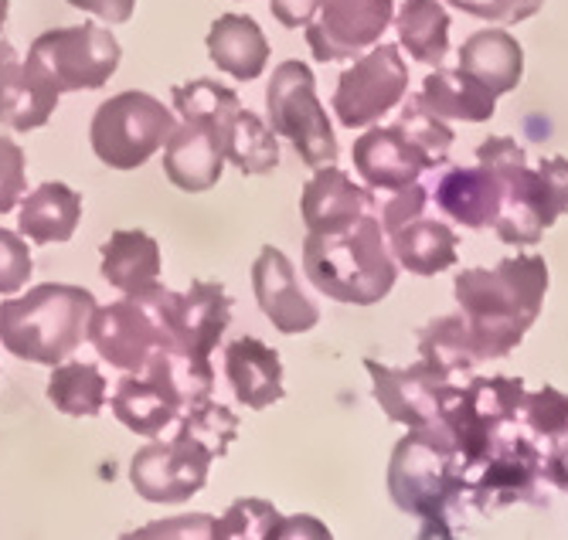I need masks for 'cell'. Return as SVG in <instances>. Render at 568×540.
<instances>
[{"instance_id": "cell-1", "label": "cell", "mask_w": 568, "mask_h": 540, "mask_svg": "<svg viewBox=\"0 0 568 540\" xmlns=\"http://www.w3.org/2000/svg\"><path fill=\"white\" fill-rule=\"evenodd\" d=\"M477 360L504 357L525 340L548 293V262L541 255L504 258L490 268H467L453 283Z\"/></svg>"}, {"instance_id": "cell-2", "label": "cell", "mask_w": 568, "mask_h": 540, "mask_svg": "<svg viewBox=\"0 0 568 540\" xmlns=\"http://www.w3.org/2000/svg\"><path fill=\"white\" fill-rule=\"evenodd\" d=\"M477 160L504 191L494 222L497 238L518 248L538 245L545 228L568 211V156H548L531 171L525 150L510 136H490L477 146Z\"/></svg>"}, {"instance_id": "cell-3", "label": "cell", "mask_w": 568, "mask_h": 540, "mask_svg": "<svg viewBox=\"0 0 568 540\" xmlns=\"http://www.w3.org/2000/svg\"><path fill=\"white\" fill-rule=\"evenodd\" d=\"M303 273L317 293L347 303V306H375L382 303L395 279L398 262L382 242L378 211L365 214L357 225L337 235L310 232L303 242Z\"/></svg>"}, {"instance_id": "cell-4", "label": "cell", "mask_w": 568, "mask_h": 540, "mask_svg": "<svg viewBox=\"0 0 568 540\" xmlns=\"http://www.w3.org/2000/svg\"><path fill=\"white\" fill-rule=\"evenodd\" d=\"M174 113L181 126L164 143V174L187 194H204L222 181L225 171V126L242 110L239 92L212 79L174 85Z\"/></svg>"}, {"instance_id": "cell-5", "label": "cell", "mask_w": 568, "mask_h": 540, "mask_svg": "<svg viewBox=\"0 0 568 540\" xmlns=\"http://www.w3.org/2000/svg\"><path fill=\"white\" fill-rule=\"evenodd\" d=\"M388 493L398 510L423 520V537H449V507L463 497V472L443 421L408 428L392 452Z\"/></svg>"}, {"instance_id": "cell-6", "label": "cell", "mask_w": 568, "mask_h": 540, "mask_svg": "<svg viewBox=\"0 0 568 540\" xmlns=\"http://www.w3.org/2000/svg\"><path fill=\"white\" fill-rule=\"evenodd\" d=\"M92 309L95 296L89 289L41 283L28 296L0 303V344L21 360L55 367L85 340Z\"/></svg>"}, {"instance_id": "cell-7", "label": "cell", "mask_w": 568, "mask_h": 540, "mask_svg": "<svg viewBox=\"0 0 568 540\" xmlns=\"http://www.w3.org/2000/svg\"><path fill=\"white\" fill-rule=\"evenodd\" d=\"M174 299L178 293L161 283L143 293H133L120 303L95 306L89 316V340L102 360L136 374L153 350H178L174 340Z\"/></svg>"}, {"instance_id": "cell-8", "label": "cell", "mask_w": 568, "mask_h": 540, "mask_svg": "<svg viewBox=\"0 0 568 540\" xmlns=\"http://www.w3.org/2000/svg\"><path fill=\"white\" fill-rule=\"evenodd\" d=\"M174 126V113L161 99L130 89L99 105L89 126V140L106 167L136 171L153 153L164 150Z\"/></svg>"}, {"instance_id": "cell-9", "label": "cell", "mask_w": 568, "mask_h": 540, "mask_svg": "<svg viewBox=\"0 0 568 540\" xmlns=\"http://www.w3.org/2000/svg\"><path fill=\"white\" fill-rule=\"evenodd\" d=\"M270 126L276 136L290 140L306 167L337 164V140L327 110L317 99V79L303 62H283L266 89Z\"/></svg>"}, {"instance_id": "cell-10", "label": "cell", "mask_w": 568, "mask_h": 540, "mask_svg": "<svg viewBox=\"0 0 568 540\" xmlns=\"http://www.w3.org/2000/svg\"><path fill=\"white\" fill-rule=\"evenodd\" d=\"M123 48L110 28L79 24L59 28L34 38L28 62L55 85L59 92L102 89L120 69Z\"/></svg>"}, {"instance_id": "cell-11", "label": "cell", "mask_w": 568, "mask_h": 540, "mask_svg": "<svg viewBox=\"0 0 568 540\" xmlns=\"http://www.w3.org/2000/svg\"><path fill=\"white\" fill-rule=\"evenodd\" d=\"M541 479V452L518 428V418L500 428L490 452L463 479V497L480 513L500 510L510 503H541L538 493Z\"/></svg>"}, {"instance_id": "cell-12", "label": "cell", "mask_w": 568, "mask_h": 540, "mask_svg": "<svg viewBox=\"0 0 568 540\" xmlns=\"http://www.w3.org/2000/svg\"><path fill=\"white\" fill-rule=\"evenodd\" d=\"M408 92V65L398 55L395 44H378L368 55H357V62L341 75L334 92V113L341 126L361 130L375 123L382 113H392Z\"/></svg>"}, {"instance_id": "cell-13", "label": "cell", "mask_w": 568, "mask_h": 540, "mask_svg": "<svg viewBox=\"0 0 568 540\" xmlns=\"http://www.w3.org/2000/svg\"><path fill=\"white\" fill-rule=\"evenodd\" d=\"M212 452L174 436L171 442H150L130 462V482L146 503H184L204 490Z\"/></svg>"}, {"instance_id": "cell-14", "label": "cell", "mask_w": 568, "mask_h": 540, "mask_svg": "<svg viewBox=\"0 0 568 540\" xmlns=\"http://www.w3.org/2000/svg\"><path fill=\"white\" fill-rule=\"evenodd\" d=\"M372 381H375V398L382 411L408 428H426L436 425L446 411V405L459 395L463 385L443 377L433 364L419 360L408 370L385 367L378 360H365Z\"/></svg>"}, {"instance_id": "cell-15", "label": "cell", "mask_w": 568, "mask_h": 540, "mask_svg": "<svg viewBox=\"0 0 568 540\" xmlns=\"http://www.w3.org/2000/svg\"><path fill=\"white\" fill-rule=\"evenodd\" d=\"M392 18V0H324L314 21L306 24V44L321 62L357 59L365 48L382 41Z\"/></svg>"}, {"instance_id": "cell-16", "label": "cell", "mask_w": 568, "mask_h": 540, "mask_svg": "<svg viewBox=\"0 0 568 540\" xmlns=\"http://www.w3.org/2000/svg\"><path fill=\"white\" fill-rule=\"evenodd\" d=\"M110 408L130 431H136V436L143 439L161 436L164 425H171L174 415L184 411V398L174 385L168 354L153 350L143 370L126 374L110 398Z\"/></svg>"}, {"instance_id": "cell-17", "label": "cell", "mask_w": 568, "mask_h": 540, "mask_svg": "<svg viewBox=\"0 0 568 540\" xmlns=\"http://www.w3.org/2000/svg\"><path fill=\"white\" fill-rule=\"evenodd\" d=\"M252 289H255V303H260L266 319L286 337L306 334L321 323V309L300 289L293 262L273 245H266L252 265Z\"/></svg>"}, {"instance_id": "cell-18", "label": "cell", "mask_w": 568, "mask_h": 540, "mask_svg": "<svg viewBox=\"0 0 568 540\" xmlns=\"http://www.w3.org/2000/svg\"><path fill=\"white\" fill-rule=\"evenodd\" d=\"M372 211H378L375 194L368 187H357L337 164L317 167V174L303 184L300 214L306 232L337 235L357 225Z\"/></svg>"}, {"instance_id": "cell-19", "label": "cell", "mask_w": 568, "mask_h": 540, "mask_svg": "<svg viewBox=\"0 0 568 540\" xmlns=\"http://www.w3.org/2000/svg\"><path fill=\"white\" fill-rule=\"evenodd\" d=\"M59 89L51 85L11 41H0V123L28 133L51 120L59 105Z\"/></svg>"}, {"instance_id": "cell-20", "label": "cell", "mask_w": 568, "mask_h": 540, "mask_svg": "<svg viewBox=\"0 0 568 540\" xmlns=\"http://www.w3.org/2000/svg\"><path fill=\"white\" fill-rule=\"evenodd\" d=\"M351 160L361 181L372 191H398L405 184H416L426 171H433L429 160L402 136L395 123L368 130L361 140H354Z\"/></svg>"}, {"instance_id": "cell-21", "label": "cell", "mask_w": 568, "mask_h": 540, "mask_svg": "<svg viewBox=\"0 0 568 540\" xmlns=\"http://www.w3.org/2000/svg\"><path fill=\"white\" fill-rule=\"evenodd\" d=\"M232 319V299L222 283H191L187 293L174 299V340L178 350L197 360H212L222 334Z\"/></svg>"}, {"instance_id": "cell-22", "label": "cell", "mask_w": 568, "mask_h": 540, "mask_svg": "<svg viewBox=\"0 0 568 540\" xmlns=\"http://www.w3.org/2000/svg\"><path fill=\"white\" fill-rule=\"evenodd\" d=\"M225 377H229L239 405H245L252 411H263L286 395L280 354L255 337H242V340L229 344Z\"/></svg>"}, {"instance_id": "cell-23", "label": "cell", "mask_w": 568, "mask_h": 540, "mask_svg": "<svg viewBox=\"0 0 568 540\" xmlns=\"http://www.w3.org/2000/svg\"><path fill=\"white\" fill-rule=\"evenodd\" d=\"M443 214L467 228H490L500 214V181L487 167H456L446 171L433 191Z\"/></svg>"}, {"instance_id": "cell-24", "label": "cell", "mask_w": 568, "mask_h": 540, "mask_svg": "<svg viewBox=\"0 0 568 540\" xmlns=\"http://www.w3.org/2000/svg\"><path fill=\"white\" fill-rule=\"evenodd\" d=\"M209 55L235 82H252L270 65V41L255 18L222 14L209 31Z\"/></svg>"}, {"instance_id": "cell-25", "label": "cell", "mask_w": 568, "mask_h": 540, "mask_svg": "<svg viewBox=\"0 0 568 540\" xmlns=\"http://www.w3.org/2000/svg\"><path fill=\"white\" fill-rule=\"evenodd\" d=\"M459 69L480 79L494 95H504L521 85L525 48L507 31H477L459 48Z\"/></svg>"}, {"instance_id": "cell-26", "label": "cell", "mask_w": 568, "mask_h": 540, "mask_svg": "<svg viewBox=\"0 0 568 540\" xmlns=\"http://www.w3.org/2000/svg\"><path fill=\"white\" fill-rule=\"evenodd\" d=\"M79 218H82V197L62 181H48L38 191L24 194L18 232L34 245L69 242L79 228Z\"/></svg>"}, {"instance_id": "cell-27", "label": "cell", "mask_w": 568, "mask_h": 540, "mask_svg": "<svg viewBox=\"0 0 568 540\" xmlns=\"http://www.w3.org/2000/svg\"><path fill=\"white\" fill-rule=\"evenodd\" d=\"M102 252V279L133 296L161 283V245L146 232H113Z\"/></svg>"}, {"instance_id": "cell-28", "label": "cell", "mask_w": 568, "mask_h": 540, "mask_svg": "<svg viewBox=\"0 0 568 540\" xmlns=\"http://www.w3.org/2000/svg\"><path fill=\"white\" fill-rule=\"evenodd\" d=\"M423 102L439 120H467L487 123L497 110V95L463 69H439L423 82Z\"/></svg>"}, {"instance_id": "cell-29", "label": "cell", "mask_w": 568, "mask_h": 540, "mask_svg": "<svg viewBox=\"0 0 568 540\" xmlns=\"http://www.w3.org/2000/svg\"><path fill=\"white\" fill-rule=\"evenodd\" d=\"M388 238H392L395 262L402 268H408L412 276H436V273H443V268L456 265L459 238L446 222H436V218L419 214L416 222L395 228Z\"/></svg>"}, {"instance_id": "cell-30", "label": "cell", "mask_w": 568, "mask_h": 540, "mask_svg": "<svg viewBox=\"0 0 568 540\" xmlns=\"http://www.w3.org/2000/svg\"><path fill=\"white\" fill-rule=\"evenodd\" d=\"M212 537L219 540H235V537H252V540H266V537H331L314 517H290L283 520L273 503L266 500H235L225 517L212 520Z\"/></svg>"}, {"instance_id": "cell-31", "label": "cell", "mask_w": 568, "mask_h": 540, "mask_svg": "<svg viewBox=\"0 0 568 540\" xmlns=\"http://www.w3.org/2000/svg\"><path fill=\"white\" fill-rule=\"evenodd\" d=\"M402 48L416 62L439 65L449 51V14L439 0H405L395 14Z\"/></svg>"}, {"instance_id": "cell-32", "label": "cell", "mask_w": 568, "mask_h": 540, "mask_svg": "<svg viewBox=\"0 0 568 540\" xmlns=\"http://www.w3.org/2000/svg\"><path fill=\"white\" fill-rule=\"evenodd\" d=\"M225 160L245 177L273 174L280 167V143L273 126L248 110H235L225 126Z\"/></svg>"}, {"instance_id": "cell-33", "label": "cell", "mask_w": 568, "mask_h": 540, "mask_svg": "<svg viewBox=\"0 0 568 540\" xmlns=\"http://www.w3.org/2000/svg\"><path fill=\"white\" fill-rule=\"evenodd\" d=\"M419 354L443 377H449V381L467 385V377H470V370L477 364V354H474V344H470L467 319H463V313L459 316L433 319L429 327L423 330V337H419Z\"/></svg>"}, {"instance_id": "cell-34", "label": "cell", "mask_w": 568, "mask_h": 540, "mask_svg": "<svg viewBox=\"0 0 568 540\" xmlns=\"http://www.w3.org/2000/svg\"><path fill=\"white\" fill-rule=\"evenodd\" d=\"M48 401L72 418H92L106 405V377L92 364H55L48 377Z\"/></svg>"}, {"instance_id": "cell-35", "label": "cell", "mask_w": 568, "mask_h": 540, "mask_svg": "<svg viewBox=\"0 0 568 540\" xmlns=\"http://www.w3.org/2000/svg\"><path fill=\"white\" fill-rule=\"evenodd\" d=\"M395 126L402 130V136L412 146H416L429 160L433 171L446 164V156H449V146L456 140V133L429 110V105L423 102V95H408V102H405V110L398 113V123Z\"/></svg>"}, {"instance_id": "cell-36", "label": "cell", "mask_w": 568, "mask_h": 540, "mask_svg": "<svg viewBox=\"0 0 568 540\" xmlns=\"http://www.w3.org/2000/svg\"><path fill=\"white\" fill-rule=\"evenodd\" d=\"M178 436L197 442L201 449H209L212 459H222L229 452L232 439L239 436V418L225 405L204 398V401L184 408V421L178 428Z\"/></svg>"}, {"instance_id": "cell-37", "label": "cell", "mask_w": 568, "mask_h": 540, "mask_svg": "<svg viewBox=\"0 0 568 540\" xmlns=\"http://www.w3.org/2000/svg\"><path fill=\"white\" fill-rule=\"evenodd\" d=\"M521 415L528 418V425L538 431V436H545L551 442L568 436V398L551 385H545L541 391H528Z\"/></svg>"}, {"instance_id": "cell-38", "label": "cell", "mask_w": 568, "mask_h": 540, "mask_svg": "<svg viewBox=\"0 0 568 540\" xmlns=\"http://www.w3.org/2000/svg\"><path fill=\"white\" fill-rule=\"evenodd\" d=\"M31 276V248L21 232L0 228V296H14Z\"/></svg>"}, {"instance_id": "cell-39", "label": "cell", "mask_w": 568, "mask_h": 540, "mask_svg": "<svg viewBox=\"0 0 568 540\" xmlns=\"http://www.w3.org/2000/svg\"><path fill=\"white\" fill-rule=\"evenodd\" d=\"M392 197L382 204V211H378V218H382V232H395V228H402V225H408V222H416L419 214H426V204H429V197H433V191L429 187H423L419 181L416 184H405V187H398V191H388Z\"/></svg>"}, {"instance_id": "cell-40", "label": "cell", "mask_w": 568, "mask_h": 540, "mask_svg": "<svg viewBox=\"0 0 568 540\" xmlns=\"http://www.w3.org/2000/svg\"><path fill=\"white\" fill-rule=\"evenodd\" d=\"M446 4L459 8L463 14H474L480 21H497V24H518L535 18L545 0H446Z\"/></svg>"}, {"instance_id": "cell-41", "label": "cell", "mask_w": 568, "mask_h": 540, "mask_svg": "<svg viewBox=\"0 0 568 540\" xmlns=\"http://www.w3.org/2000/svg\"><path fill=\"white\" fill-rule=\"evenodd\" d=\"M28 177H24V150L0 136V214H8L18 207V201L24 197Z\"/></svg>"}, {"instance_id": "cell-42", "label": "cell", "mask_w": 568, "mask_h": 540, "mask_svg": "<svg viewBox=\"0 0 568 540\" xmlns=\"http://www.w3.org/2000/svg\"><path fill=\"white\" fill-rule=\"evenodd\" d=\"M324 0H270V11L283 28H306Z\"/></svg>"}, {"instance_id": "cell-43", "label": "cell", "mask_w": 568, "mask_h": 540, "mask_svg": "<svg viewBox=\"0 0 568 540\" xmlns=\"http://www.w3.org/2000/svg\"><path fill=\"white\" fill-rule=\"evenodd\" d=\"M69 4L85 14H95L106 24H126L136 11V0H69Z\"/></svg>"}, {"instance_id": "cell-44", "label": "cell", "mask_w": 568, "mask_h": 540, "mask_svg": "<svg viewBox=\"0 0 568 540\" xmlns=\"http://www.w3.org/2000/svg\"><path fill=\"white\" fill-rule=\"evenodd\" d=\"M541 472L548 476L551 486H558L561 493H568V436L551 442L548 456L541 459Z\"/></svg>"}, {"instance_id": "cell-45", "label": "cell", "mask_w": 568, "mask_h": 540, "mask_svg": "<svg viewBox=\"0 0 568 540\" xmlns=\"http://www.w3.org/2000/svg\"><path fill=\"white\" fill-rule=\"evenodd\" d=\"M174 520H178V523L146 527V530H140V537H153V533H197V537H212V520H215V517L194 513V517H174Z\"/></svg>"}, {"instance_id": "cell-46", "label": "cell", "mask_w": 568, "mask_h": 540, "mask_svg": "<svg viewBox=\"0 0 568 540\" xmlns=\"http://www.w3.org/2000/svg\"><path fill=\"white\" fill-rule=\"evenodd\" d=\"M8 24V0H0V31Z\"/></svg>"}]
</instances>
